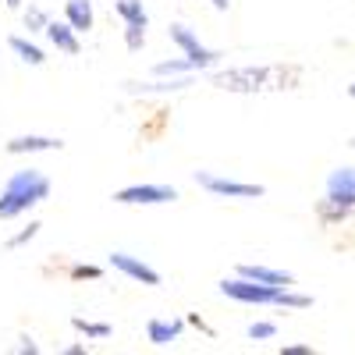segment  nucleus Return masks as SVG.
I'll list each match as a JSON object with an SVG mask.
<instances>
[{
	"label": "nucleus",
	"mask_w": 355,
	"mask_h": 355,
	"mask_svg": "<svg viewBox=\"0 0 355 355\" xmlns=\"http://www.w3.org/2000/svg\"><path fill=\"white\" fill-rule=\"evenodd\" d=\"M288 78L284 68H239V71H227L217 78V85L224 89H245V93H256V89H281Z\"/></svg>",
	"instance_id": "f257e3e1"
},
{
	"label": "nucleus",
	"mask_w": 355,
	"mask_h": 355,
	"mask_svg": "<svg viewBox=\"0 0 355 355\" xmlns=\"http://www.w3.org/2000/svg\"><path fill=\"white\" fill-rule=\"evenodd\" d=\"M224 291L231 295V299H242V302H277L281 299V288L249 284V281H224Z\"/></svg>",
	"instance_id": "f03ea898"
},
{
	"label": "nucleus",
	"mask_w": 355,
	"mask_h": 355,
	"mask_svg": "<svg viewBox=\"0 0 355 355\" xmlns=\"http://www.w3.org/2000/svg\"><path fill=\"white\" fill-rule=\"evenodd\" d=\"M327 189H331V202H338V206H355V167H338V171L331 174Z\"/></svg>",
	"instance_id": "7ed1b4c3"
},
{
	"label": "nucleus",
	"mask_w": 355,
	"mask_h": 355,
	"mask_svg": "<svg viewBox=\"0 0 355 355\" xmlns=\"http://www.w3.org/2000/svg\"><path fill=\"white\" fill-rule=\"evenodd\" d=\"M117 202H171L178 199L174 189H160V185H139V189H125L114 196Z\"/></svg>",
	"instance_id": "20e7f679"
},
{
	"label": "nucleus",
	"mask_w": 355,
	"mask_h": 355,
	"mask_svg": "<svg viewBox=\"0 0 355 355\" xmlns=\"http://www.w3.org/2000/svg\"><path fill=\"white\" fill-rule=\"evenodd\" d=\"M199 182H202L206 189L220 192V196H263L259 185H234V182H220V178H206V174H199Z\"/></svg>",
	"instance_id": "39448f33"
},
{
	"label": "nucleus",
	"mask_w": 355,
	"mask_h": 355,
	"mask_svg": "<svg viewBox=\"0 0 355 355\" xmlns=\"http://www.w3.org/2000/svg\"><path fill=\"white\" fill-rule=\"evenodd\" d=\"M110 259H114V266H121L125 274H132V277H139V281H146V284H160V277H157V274L150 270V266H142V263L128 259L125 252H114Z\"/></svg>",
	"instance_id": "423d86ee"
},
{
	"label": "nucleus",
	"mask_w": 355,
	"mask_h": 355,
	"mask_svg": "<svg viewBox=\"0 0 355 355\" xmlns=\"http://www.w3.org/2000/svg\"><path fill=\"white\" fill-rule=\"evenodd\" d=\"M242 274H245V277H252V281H263V284H274V288H288V284H291V277H288V274L266 270V266H245Z\"/></svg>",
	"instance_id": "0eeeda50"
},
{
	"label": "nucleus",
	"mask_w": 355,
	"mask_h": 355,
	"mask_svg": "<svg viewBox=\"0 0 355 355\" xmlns=\"http://www.w3.org/2000/svg\"><path fill=\"white\" fill-rule=\"evenodd\" d=\"M53 146H61L57 139H15L8 150L11 153H25V150H53Z\"/></svg>",
	"instance_id": "6e6552de"
},
{
	"label": "nucleus",
	"mask_w": 355,
	"mask_h": 355,
	"mask_svg": "<svg viewBox=\"0 0 355 355\" xmlns=\"http://www.w3.org/2000/svg\"><path fill=\"white\" fill-rule=\"evenodd\" d=\"M68 15H71V21H75L78 28H89V21H93V11H89L85 0H71V4H68Z\"/></svg>",
	"instance_id": "1a4fd4ad"
},
{
	"label": "nucleus",
	"mask_w": 355,
	"mask_h": 355,
	"mask_svg": "<svg viewBox=\"0 0 355 355\" xmlns=\"http://www.w3.org/2000/svg\"><path fill=\"white\" fill-rule=\"evenodd\" d=\"M50 40L61 46V50H68V53H75L78 50V43L71 40V33H68V25H50Z\"/></svg>",
	"instance_id": "9d476101"
},
{
	"label": "nucleus",
	"mask_w": 355,
	"mask_h": 355,
	"mask_svg": "<svg viewBox=\"0 0 355 355\" xmlns=\"http://www.w3.org/2000/svg\"><path fill=\"white\" fill-rule=\"evenodd\" d=\"M178 331H182V323H150V338L157 341V345H164V341H171Z\"/></svg>",
	"instance_id": "9b49d317"
},
{
	"label": "nucleus",
	"mask_w": 355,
	"mask_h": 355,
	"mask_svg": "<svg viewBox=\"0 0 355 355\" xmlns=\"http://www.w3.org/2000/svg\"><path fill=\"white\" fill-rule=\"evenodd\" d=\"M11 46H15V50H18V53L25 57V61H33V64H43V53H40L36 46H28L25 40H11Z\"/></svg>",
	"instance_id": "f8f14e48"
},
{
	"label": "nucleus",
	"mask_w": 355,
	"mask_h": 355,
	"mask_svg": "<svg viewBox=\"0 0 355 355\" xmlns=\"http://www.w3.org/2000/svg\"><path fill=\"white\" fill-rule=\"evenodd\" d=\"M75 327L85 331V334H93V338H103L107 334V327H100V323H85V320H75Z\"/></svg>",
	"instance_id": "ddd939ff"
},
{
	"label": "nucleus",
	"mask_w": 355,
	"mask_h": 355,
	"mask_svg": "<svg viewBox=\"0 0 355 355\" xmlns=\"http://www.w3.org/2000/svg\"><path fill=\"white\" fill-rule=\"evenodd\" d=\"M249 334H252V338H270V334H274V327H270V323H252Z\"/></svg>",
	"instance_id": "4468645a"
},
{
	"label": "nucleus",
	"mask_w": 355,
	"mask_h": 355,
	"mask_svg": "<svg viewBox=\"0 0 355 355\" xmlns=\"http://www.w3.org/2000/svg\"><path fill=\"white\" fill-rule=\"evenodd\" d=\"M214 4H217V8H227V0H214Z\"/></svg>",
	"instance_id": "2eb2a0df"
},
{
	"label": "nucleus",
	"mask_w": 355,
	"mask_h": 355,
	"mask_svg": "<svg viewBox=\"0 0 355 355\" xmlns=\"http://www.w3.org/2000/svg\"><path fill=\"white\" fill-rule=\"evenodd\" d=\"M348 93H352V96H355V85H352V89H348Z\"/></svg>",
	"instance_id": "dca6fc26"
},
{
	"label": "nucleus",
	"mask_w": 355,
	"mask_h": 355,
	"mask_svg": "<svg viewBox=\"0 0 355 355\" xmlns=\"http://www.w3.org/2000/svg\"><path fill=\"white\" fill-rule=\"evenodd\" d=\"M8 4H18V0H8Z\"/></svg>",
	"instance_id": "f3484780"
}]
</instances>
